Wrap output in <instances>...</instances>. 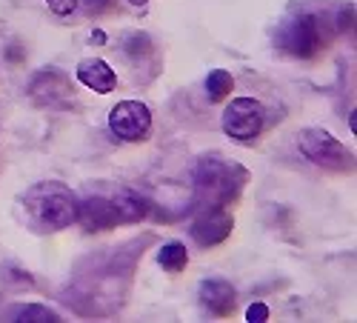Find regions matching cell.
Returning <instances> with one entry per match:
<instances>
[{"label":"cell","instance_id":"cell-1","mask_svg":"<svg viewBox=\"0 0 357 323\" xmlns=\"http://www.w3.org/2000/svg\"><path fill=\"white\" fill-rule=\"evenodd\" d=\"M249 183V172L223 155H203L195 166V206L229 209Z\"/></svg>","mask_w":357,"mask_h":323},{"label":"cell","instance_id":"cell-2","mask_svg":"<svg viewBox=\"0 0 357 323\" xmlns=\"http://www.w3.org/2000/svg\"><path fill=\"white\" fill-rule=\"evenodd\" d=\"M23 215L35 232H61L77 220V195L61 181L35 183L23 195Z\"/></svg>","mask_w":357,"mask_h":323},{"label":"cell","instance_id":"cell-3","mask_svg":"<svg viewBox=\"0 0 357 323\" xmlns=\"http://www.w3.org/2000/svg\"><path fill=\"white\" fill-rule=\"evenodd\" d=\"M275 43L286 54L309 61L329 46V23L314 12H294L278 26Z\"/></svg>","mask_w":357,"mask_h":323},{"label":"cell","instance_id":"cell-4","mask_svg":"<svg viewBox=\"0 0 357 323\" xmlns=\"http://www.w3.org/2000/svg\"><path fill=\"white\" fill-rule=\"evenodd\" d=\"M297 149L306 160H312L320 169L329 172H349L351 169V152L329 132L320 126H309L297 132Z\"/></svg>","mask_w":357,"mask_h":323},{"label":"cell","instance_id":"cell-5","mask_svg":"<svg viewBox=\"0 0 357 323\" xmlns=\"http://www.w3.org/2000/svg\"><path fill=\"white\" fill-rule=\"evenodd\" d=\"M223 135L234 143H255L266 126V106L255 98H234L220 117Z\"/></svg>","mask_w":357,"mask_h":323},{"label":"cell","instance_id":"cell-6","mask_svg":"<svg viewBox=\"0 0 357 323\" xmlns=\"http://www.w3.org/2000/svg\"><path fill=\"white\" fill-rule=\"evenodd\" d=\"M109 132L123 143H140L152 132V109L140 100H121L109 112Z\"/></svg>","mask_w":357,"mask_h":323},{"label":"cell","instance_id":"cell-7","mask_svg":"<svg viewBox=\"0 0 357 323\" xmlns=\"http://www.w3.org/2000/svg\"><path fill=\"white\" fill-rule=\"evenodd\" d=\"M234 229V218L229 209H220V206H203L197 209V218L192 220V241L197 246H218L223 243Z\"/></svg>","mask_w":357,"mask_h":323},{"label":"cell","instance_id":"cell-8","mask_svg":"<svg viewBox=\"0 0 357 323\" xmlns=\"http://www.w3.org/2000/svg\"><path fill=\"white\" fill-rule=\"evenodd\" d=\"M86 232H106V229H114L121 223V215H117V206L112 197H103V195H92L86 200H77V220Z\"/></svg>","mask_w":357,"mask_h":323},{"label":"cell","instance_id":"cell-9","mask_svg":"<svg viewBox=\"0 0 357 323\" xmlns=\"http://www.w3.org/2000/svg\"><path fill=\"white\" fill-rule=\"evenodd\" d=\"M197 298H200V306L209 312V315L226 317V315L234 312V286H231L229 280H220V278H206V280H200Z\"/></svg>","mask_w":357,"mask_h":323},{"label":"cell","instance_id":"cell-10","mask_svg":"<svg viewBox=\"0 0 357 323\" xmlns=\"http://www.w3.org/2000/svg\"><path fill=\"white\" fill-rule=\"evenodd\" d=\"M75 77L86 86V89H92L98 95H109L117 86V75L103 57H83L75 69Z\"/></svg>","mask_w":357,"mask_h":323},{"label":"cell","instance_id":"cell-11","mask_svg":"<svg viewBox=\"0 0 357 323\" xmlns=\"http://www.w3.org/2000/svg\"><path fill=\"white\" fill-rule=\"evenodd\" d=\"M29 95H32L38 103L43 106H54V103H61L72 95V86H69V77L63 72H57V69H46L40 75H35L32 86H29Z\"/></svg>","mask_w":357,"mask_h":323},{"label":"cell","instance_id":"cell-12","mask_svg":"<svg viewBox=\"0 0 357 323\" xmlns=\"http://www.w3.org/2000/svg\"><path fill=\"white\" fill-rule=\"evenodd\" d=\"M112 200L117 206V215H121V223H137L149 215V200L135 189H117Z\"/></svg>","mask_w":357,"mask_h":323},{"label":"cell","instance_id":"cell-13","mask_svg":"<svg viewBox=\"0 0 357 323\" xmlns=\"http://www.w3.org/2000/svg\"><path fill=\"white\" fill-rule=\"evenodd\" d=\"M158 266L169 275H177V272H183L189 266V252L181 241H169L158 249Z\"/></svg>","mask_w":357,"mask_h":323},{"label":"cell","instance_id":"cell-14","mask_svg":"<svg viewBox=\"0 0 357 323\" xmlns=\"http://www.w3.org/2000/svg\"><path fill=\"white\" fill-rule=\"evenodd\" d=\"M6 320H29V323H57L61 315L40 303H17L6 312Z\"/></svg>","mask_w":357,"mask_h":323},{"label":"cell","instance_id":"cell-15","mask_svg":"<svg viewBox=\"0 0 357 323\" xmlns=\"http://www.w3.org/2000/svg\"><path fill=\"white\" fill-rule=\"evenodd\" d=\"M203 86H206V98H209V103H223L234 89V77L226 69H212L209 75H206Z\"/></svg>","mask_w":357,"mask_h":323},{"label":"cell","instance_id":"cell-16","mask_svg":"<svg viewBox=\"0 0 357 323\" xmlns=\"http://www.w3.org/2000/svg\"><path fill=\"white\" fill-rule=\"evenodd\" d=\"M123 52H126V54H132V57H137V54H149V52H152V40H149V35L135 32V35H129V38H126Z\"/></svg>","mask_w":357,"mask_h":323},{"label":"cell","instance_id":"cell-17","mask_svg":"<svg viewBox=\"0 0 357 323\" xmlns=\"http://www.w3.org/2000/svg\"><path fill=\"white\" fill-rule=\"evenodd\" d=\"M43 3L49 6L52 15H57V17H69V15L80 6V0H43Z\"/></svg>","mask_w":357,"mask_h":323},{"label":"cell","instance_id":"cell-18","mask_svg":"<svg viewBox=\"0 0 357 323\" xmlns=\"http://www.w3.org/2000/svg\"><path fill=\"white\" fill-rule=\"evenodd\" d=\"M269 317H272V312H269V306H266V303H252L246 309V320L249 323H266Z\"/></svg>","mask_w":357,"mask_h":323},{"label":"cell","instance_id":"cell-19","mask_svg":"<svg viewBox=\"0 0 357 323\" xmlns=\"http://www.w3.org/2000/svg\"><path fill=\"white\" fill-rule=\"evenodd\" d=\"M83 3H86V9L92 12V15H100V12H106V9L114 6V0H83Z\"/></svg>","mask_w":357,"mask_h":323},{"label":"cell","instance_id":"cell-20","mask_svg":"<svg viewBox=\"0 0 357 323\" xmlns=\"http://www.w3.org/2000/svg\"><path fill=\"white\" fill-rule=\"evenodd\" d=\"M106 40V35L100 32V29H98V32H92V43H103Z\"/></svg>","mask_w":357,"mask_h":323},{"label":"cell","instance_id":"cell-21","mask_svg":"<svg viewBox=\"0 0 357 323\" xmlns=\"http://www.w3.org/2000/svg\"><path fill=\"white\" fill-rule=\"evenodd\" d=\"M129 3H132V6H146L149 0H129Z\"/></svg>","mask_w":357,"mask_h":323}]
</instances>
